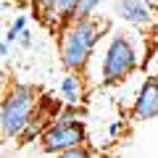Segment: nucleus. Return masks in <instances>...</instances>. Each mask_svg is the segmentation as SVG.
Here are the masks:
<instances>
[{"label":"nucleus","mask_w":158,"mask_h":158,"mask_svg":"<svg viewBox=\"0 0 158 158\" xmlns=\"http://www.w3.org/2000/svg\"><path fill=\"white\" fill-rule=\"evenodd\" d=\"M108 32V21L100 16L85 19V21H69L61 27V40H58V53H61V63L66 71L82 74L90 63L95 45L100 37Z\"/></svg>","instance_id":"obj_1"},{"label":"nucleus","mask_w":158,"mask_h":158,"mask_svg":"<svg viewBox=\"0 0 158 158\" xmlns=\"http://www.w3.org/2000/svg\"><path fill=\"white\" fill-rule=\"evenodd\" d=\"M40 90L24 82H8L0 95V132L3 137H19L40 111Z\"/></svg>","instance_id":"obj_2"},{"label":"nucleus","mask_w":158,"mask_h":158,"mask_svg":"<svg viewBox=\"0 0 158 158\" xmlns=\"http://www.w3.org/2000/svg\"><path fill=\"white\" fill-rule=\"evenodd\" d=\"M140 66V56L137 48L127 34L116 32L108 37L106 53H103V63H100V77L103 85H121L124 79H129Z\"/></svg>","instance_id":"obj_3"},{"label":"nucleus","mask_w":158,"mask_h":158,"mask_svg":"<svg viewBox=\"0 0 158 158\" xmlns=\"http://www.w3.org/2000/svg\"><path fill=\"white\" fill-rule=\"evenodd\" d=\"M37 142H40V153H45V156H58V153L69 150V148L85 145L87 142L85 121L79 116H71V118L56 116L45 129L40 132Z\"/></svg>","instance_id":"obj_4"},{"label":"nucleus","mask_w":158,"mask_h":158,"mask_svg":"<svg viewBox=\"0 0 158 158\" xmlns=\"http://www.w3.org/2000/svg\"><path fill=\"white\" fill-rule=\"evenodd\" d=\"M132 118L135 121H153L158 118V77H148L142 82L140 92L132 106Z\"/></svg>","instance_id":"obj_5"},{"label":"nucleus","mask_w":158,"mask_h":158,"mask_svg":"<svg viewBox=\"0 0 158 158\" xmlns=\"http://www.w3.org/2000/svg\"><path fill=\"white\" fill-rule=\"evenodd\" d=\"M116 13L121 16V21L132 24L137 29H150L156 24V13H153L148 0H118Z\"/></svg>","instance_id":"obj_6"},{"label":"nucleus","mask_w":158,"mask_h":158,"mask_svg":"<svg viewBox=\"0 0 158 158\" xmlns=\"http://www.w3.org/2000/svg\"><path fill=\"white\" fill-rule=\"evenodd\" d=\"M77 3H79V0H45V6H42V13H40V16L48 19V21L69 24L74 8H77Z\"/></svg>","instance_id":"obj_7"},{"label":"nucleus","mask_w":158,"mask_h":158,"mask_svg":"<svg viewBox=\"0 0 158 158\" xmlns=\"http://www.w3.org/2000/svg\"><path fill=\"white\" fill-rule=\"evenodd\" d=\"M58 92H61L63 103H69V106H79V103H82V98H85L82 74H71V71H69L66 77L61 79V87H58Z\"/></svg>","instance_id":"obj_8"},{"label":"nucleus","mask_w":158,"mask_h":158,"mask_svg":"<svg viewBox=\"0 0 158 158\" xmlns=\"http://www.w3.org/2000/svg\"><path fill=\"white\" fill-rule=\"evenodd\" d=\"M98 8H100V0H79L69 21H85V19H92V16H98Z\"/></svg>","instance_id":"obj_9"},{"label":"nucleus","mask_w":158,"mask_h":158,"mask_svg":"<svg viewBox=\"0 0 158 158\" xmlns=\"http://www.w3.org/2000/svg\"><path fill=\"white\" fill-rule=\"evenodd\" d=\"M27 24H29V16H24V13H21V16H16V19H13V24L8 27V32H6V37H3V40H6L8 45H13V42L19 40V34L27 29Z\"/></svg>","instance_id":"obj_10"},{"label":"nucleus","mask_w":158,"mask_h":158,"mask_svg":"<svg viewBox=\"0 0 158 158\" xmlns=\"http://www.w3.org/2000/svg\"><path fill=\"white\" fill-rule=\"evenodd\" d=\"M53 158H92V150H90V148H87V142H85V145L69 148V150L58 153V156H53Z\"/></svg>","instance_id":"obj_11"},{"label":"nucleus","mask_w":158,"mask_h":158,"mask_svg":"<svg viewBox=\"0 0 158 158\" xmlns=\"http://www.w3.org/2000/svg\"><path fill=\"white\" fill-rule=\"evenodd\" d=\"M16 42H19L21 48H29V45H32V32H29V29H24V32L19 34V40H16Z\"/></svg>","instance_id":"obj_12"},{"label":"nucleus","mask_w":158,"mask_h":158,"mask_svg":"<svg viewBox=\"0 0 158 158\" xmlns=\"http://www.w3.org/2000/svg\"><path fill=\"white\" fill-rule=\"evenodd\" d=\"M29 6H32L34 11H37V16H40V13H42V6H45V0H29Z\"/></svg>","instance_id":"obj_13"},{"label":"nucleus","mask_w":158,"mask_h":158,"mask_svg":"<svg viewBox=\"0 0 158 158\" xmlns=\"http://www.w3.org/2000/svg\"><path fill=\"white\" fill-rule=\"evenodd\" d=\"M8 50H11V45H8L6 40H0V58H6V56H8Z\"/></svg>","instance_id":"obj_14"},{"label":"nucleus","mask_w":158,"mask_h":158,"mask_svg":"<svg viewBox=\"0 0 158 158\" xmlns=\"http://www.w3.org/2000/svg\"><path fill=\"white\" fill-rule=\"evenodd\" d=\"M0 95H3V79H0Z\"/></svg>","instance_id":"obj_15"},{"label":"nucleus","mask_w":158,"mask_h":158,"mask_svg":"<svg viewBox=\"0 0 158 158\" xmlns=\"http://www.w3.org/2000/svg\"><path fill=\"white\" fill-rule=\"evenodd\" d=\"M0 8H3V6H0Z\"/></svg>","instance_id":"obj_16"}]
</instances>
